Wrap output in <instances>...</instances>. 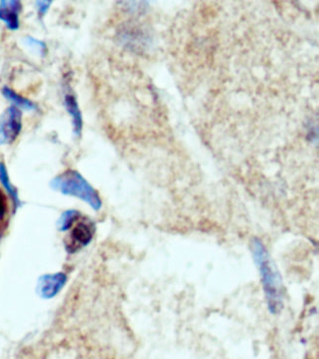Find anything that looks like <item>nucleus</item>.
<instances>
[{
	"mask_svg": "<svg viewBox=\"0 0 319 359\" xmlns=\"http://www.w3.org/2000/svg\"><path fill=\"white\" fill-rule=\"evenodd\" d=\"M50 188L59 191L62 195L75 196L85 201L95 210H100L103 205L98 191L75 170H66L64 173L53 178L50 182Z\"/></svg>",
	"mask_w": 319,
	"mask_h": 359,
	"instance_id": "f257e3e1",
	"label": "nucleus"
},
{
	"mask_svg": "<svg viewBox=\"0 0 319 359\" xmlns=\"http://www.w3.org/2000/svg\"><path fill=\"white\" fill-rule=\"evenodd\" d=\"M253 253L262 276L263 287L267 297L268 307L272 313L282 309V283L274 271L267 251L258 240L253 241Z\"/></svg>",
	"mask_w": 319,
	"mask_h": 359,
	"instance_id": "f03ea898",
	"label": "nucleus"
},
{
	"mask_svg": "<svg viewBox=\"0 0 319 359\" xmlns=\"http://www.w3.org/2000/svg\"><path fill=\"white\" fill-rule=\"evenodd\" d=\"M22 130V113L16 107H9L0 116V147L15 142Z\"/></svg>",
	"mask_w": 319,
	"mask_h": 359,
	"instance_id": "7ed1b4c3",
	"label": "nucleus"
},
{
	"mask_svg": "<svg viewBox=\"0 0 319 359\" xmlns=\"http://www.w3.org/2000/svg\"><path fill=\"white\" fill-rule=\"evenodd\" d=\"M95 233V226L91 220H80L70 232L69 241L65 242V248L69 254L76 253L80 249L91 243Z\"/></svg>",
	"mask_w": 319,
	"mask_h": 359,
	"instance_id": "20e7f679",
	"label": "nucleus"
},
{
	"mask_svg": "<svg viewBox=\"0 0 319 359\" xmlns=\"http://www.w3.org/2000/svg\"><path fill=\"white\" fill-rule=\"evenodd\" d=\"M67 276L64 273H48L38 278L37 292L43 299H52L64 287Z\"/></svg>",
	"mask_w": 319,
	"mask_h": 359,
	"instance_id": "39448f33",
	"label": "nucleus"
},
{
	"mask_svg": "<svg viewBox=\"0 0 319 359\" xmlns=\"http://www.w3.org/2000/svg\"><path fill=\"white\" fill-rule=\"evenodd\" d=\"M22 9L21 1L18 0H1L0 1V20L10 30H18L20 26L19 15Z\"/></svg>",
	"mask_w": 319,
	"mask_h": 359,
	"instance_id": "423d86ee",
	"label": "nucleus"
},
{
	"mask_svg": "<svg viewBox=\"0 0 319 359\" xmlns=\"http://www.w3.org/2000/svg\"><path fill=\"white\" fill-rule=\"evenodd\" d=\"M64 103L67 113L72 118L74 135L79 137L81 135L82 128H83V118H82V113L80 111L76 97L72 93L65 94Z\"/></svg>",
	"mask_w": 319,
	"mask_h": 359,
	"instance_id": "0eeeda50",
	"label": "nucleus"
},
{
	"mask_svg": "<svg viewBox=\"0 0 319 359\" xmlns=\"http://www.w3.org/2000/svg\"><path fill=\"white\" fill-rule=\"evenodd\" d=\"M0 183L10 196L12 203H13V212H16V210L22 205V203L20 198H19L18 191H17L15 186L11 183L8 171H7L6 164L3 162H0Z\"/></svg>",
	"mask_w": 319,
	"mask_h": 359,
	"instance_id": "6e6552de",
	"label": "nucleus"
},
{
	"mask_svg": "<svg viewBox=\"0 0 319 359\" xmlns=\"http://www.w3.org/2000/svg\"><path fill=\"white\" fill-rule=\"evenodd\" d=\"M2 95L6 97L7 100L12 102L14 104V107L16 108H21L26 111H35L37 110V105L28 100V99L24 98L17 94L15 91L9 88V87H3L2 89Z\"/></svg>",
	"mask_w": 319,
	"mask_h": 359,
	"instance_id": "1a4fd4ad",
	"label": "nucleus"
},
{
	"mask_svg": "<svg viewBox=\"0 0 319 359\" xmlns=\"http://www.w3.org/2000/svg\"><path fill=\"white\" fill-rule=\"evenodd\" d=\"M80 217H81V213L76 210H69L62 213L57 222L59 231L65 232L69 230L73 226L75 222H79Z\"/></svg>",
	"mask_w": 319,
	"mask_h": 359,
	"instance_id": "9d476101",
	"label": "nucleus"
},
{
	"mask_svg": "<svg viewBox=\"0 0 319 359\" xmlns=\"http://www.w3.org/2000/svg\"><path fill=\"white\" fill-rule=\"evenodd\" d=\"M25 43L27 46H29V47L33 48V50H35L36 52L41 53L42 55L47 53V45H45V43L37 40V39L27 37L25 38Z\"/></svg>",
	"mask_w": 319,
	"mask_h": 359,
	"instance_id": "9b49d317",
	"label": "nucleus"
},
{
	"mask_svg": "<svg viewBox=\"0 0 319 359\" xmlns=\"http://www.w3.org/2000/svg\"><path fill=\"white\" fill-rule=\"evenodd\" d=\"M52 0H45V1H36V6L38 8V15L43 17L47 13L48 8H50V6H52Z\"/></svg>",
	"mask_w": 319,
	"mask_h": 359,
	"instance_id": "f8f14e48",
	"label": "nucleus"
},
{
	"mask_svg": "<svg viewBox=\"0 0 319 359\" xmlns=\"http://www.w3.org/2000/svg\"><path fill=\"white\" fill-rule=\"evenodd\" d=\"M6 198H4V196L2 195L1 191H0V220L3 219L4 217H6Z\"/></svg>",
	"mask_w": 319,
	"mask_h": 359,
	"instance_id": "ddd939ff",
	"label": "nucleus"
}]
</instances>
